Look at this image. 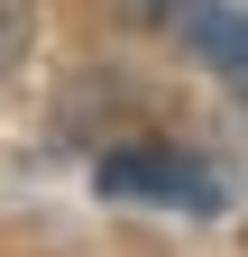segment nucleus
<instances>
[{
    "label": "nucleus",
    "instance_id": "1",
    "mask_svg": "<svg viewBox=\"0 0 248 257\" xmlns=\"http://www.w3.org/2000/svg\"><path fill=\"white\" fill-rule=\"evenodd\" d=\"M92 184L110 193V202H175V211H221V184H211L202 156L184 147H110Z\"/></svg>",
    "mask_w": 248,
    "mask_h": 257
},
{
    "label": "nucleus",
    "instance_id": "2",
    "mask_svg": "<svg viewBox=\"0 0 248 257\" xmlns=\"http://www.w3.org/2000/svg\"><path fill=\"white\" fill-rule=\"evenodd\" d=\"M184 46H193L211 74H221L248 101V10H221V0H184Z\"/></svg>",
    "mask_w": 248,
    "mask_h": 257
},
{
    "label": "nucleus",
    "instance_id": "3",
    "mask_svg": "<svg viewBox=\"0 0 248 257\" xmlns=\"http://www.w3.org/2000/svg\"><path fill=\"white\" fill-rule=\"evenodd\" d=\"M19 46H28V0H0V74L19 64Z\"/></svg>",
    "mask_w": 248,
    "mask_h": 257
}]
</instances>
